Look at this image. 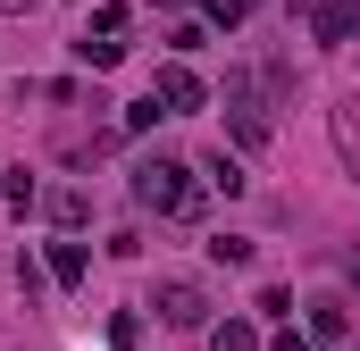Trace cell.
<instances>
[{"label": "cell", "instance_id": "obj_16", "mask_svg": "<svg viewBox=\"0 0 360 351\" xmlns=\"http://www.w3.org/2000/svg\"><path fill=\"white\" fill-rule=\"evenodd\" d=\"M109 343H117V351L143 343V310H109Z\"/></svg>", "mask_w": 360, "mask_h": 351}, {"label": "cell", "instance_id": "obj_20", "mask_svg": "<svg viewBox=\"0 0 360 351\" xmlns=\"http://www.w3.org/2000/svg\"><path fill=\"white\" fill-rule=\"evenodd\" d=\"M25 8H34V0H0V17H25Z\"/></svg>", "mask_w": 360, "mask_h": 351}, {"label": "cell", "instance_id": "obj_8", "mask_svg": "<svg viewBox=\"0 0 360 351\" xmlns=\"http://www.w3.org/2000/svg\"><path fill=\"white\" fill-rule=\"evenodd\" d=\"M201 184H210V192H226V201H235V192H243V184H252V176H243V159H226V151H210V159H201Z\"/></svg>", "mask_w": 360, "mask_h": 351}, {"label": "cell", "instance_id": "obj_11", "mask_svg": "<svg viewBox=\"0 0 360 351\" xmlns=\"http://www.w3.org/2000/svg\"><path fill=\"white\" fill-rule=\"evenodd\" d=\"M0 201H8L17 218H25V209H42V184H34L25 168H8V176H0Z\"/></svg>", "mask_w": 360, "mask_h": 351}, {"label": "cell", "instance_id": "obj_21", "mask_svg": "<svg viewBox=\"0 0 360 351\" xmlns=\"http://www.w3.org/2000/svg\"><path fill=\"white\" fill-rule=\"evenodd\" d=\"M352 284H360V251H352Z\"/></svg>", "mask_w": 360, "mask_h": 351}, {"label": "cell", "instance_id": "obj_5", "mask_svg": "<svg viewBox=\"0 0 360 351\" xmlns=\"http://www.w3.org/2000/svg\"><path fill=\"white\" fill-rule=\"evenodd\" d=\"M310 34L327 51H352L360 42V0H310Z\"/></svg>", "mask_w": 360, "mask_h": 351}, {"label": "cell", "instance_id": "obj_2", "mask_svg": "<svg viewBox=\"0 0 360 351\" xmlns=\"http://www.w3.org/2000/svg\"><path fill=\"white\" fill-rule=\"evenodd\" d=\"M226 126H235V143H243V151H260V143H269V92H260V76H243V67L226 76Z\"/></svg>", "mask_w": 360, "mask_h": 351}, {"label": "cell", "instance_id": "obj_17", "mask_svg": "<svg viewBox=\"0 0 360 351\" xmlns=\"http://www.w3.org/2000/svg\"><path fill=\"white\" fill-rule=\"evenodd\" d=\"M210 260H218V267H252V243H243V234H218Z\"/></svg>", "mask_w": 360, "mask_h": 351}, {"label": "cell", "instance_id": "obj_10", "mask_svg": "<svg viewBox=\"0 0 360 351\" xmlns=\"http://www.w3.org/2000/svg\"><path fill=\"white\" fill-rule=\"evenodd\" d=\"M42 267H51V284H84V243H51V260H42Z\"/></svg>", "mask_w": 360, "mask_h": 351}, {"label": "cell", "instance_id": "obj_13", "mask_svg": "<svg viewBox=\"0 0 360 351\" xmlns=\"http://www.w3.org/2000/svg\"><path fill=\"white\" fill-rule=\"evenodd\" d=\"M126 25H134V8H126V0H101L84 34H109V42H126Z\"/></svg>", "mask_w": 360, "mask_h": 351}, {"label": "cell", "instance_id": "obj_18", "mask_svg": "<svg viewBox=\"0 0 360 351\" xmlns=\"http://www.w3.org/2000/svg\"><path fill=\"white\" fill-rule=\"evenodd\" d=\"M201 8H210V25H243L252 17V0H201Z\"/></svg>", "mask_w": 360, "mask_h": 351}, {"label": "cell", "instance_id": "obj_1", "mask_svg": "<svg viewBox=\"0 0 360 351\" xmlns=\"http://www.w3.org/2000/svg\"><path fill=\"white\" fill-rule=\"evenodd\" d=\"M134 201H143V209H160V218H176V226H193V218L210 209V184L184 168V159L151 151V159H134Z\"/></svg>", "mask_w": 360, "mask_h": 351}, {"label": "cell", "instance_id": "obj_14", "mask_svg": "<svg viewBox=\"0 0 360 351\" xmlns=\"http://www.w3.org/2000/svg\"><path fill=\"white\" fill-rule=\"evenodd\" d=\"M210 351H260L252 318H226V326H210Z\"/></svg>", "mask_w": 360, "mask_h": 351}, {"label": "cell", "instance_id": "obj_3", "mask_svg": "<svg viewBox=\"0 0 360 351\" xmlns=\"http://www.w3.org/2000/svg\"><path fill=\"white\" fill-rule=\"evenodd\" d=\"M151 310H160L168 326H184V335H201V326H210V293H201V284H184V276L160 284V301H151Z\"/></svg>", "mask_w": 360, "mask_h": 351}, {"label": "cell", "instance_id": "obj_7", "mask_svg": "<svg viewBox=\"0 0 360 351\" xmlns=\"http://www.w3.org/2000/svg\"><path fill=\"white\" fill-rule=\"evenodd\" d=\"M42 218H51V226H84V218H92V201L76 192V184H59V192H42Z\"/></svg>", "mask_w": 360, "mask_h": 351}, {"label": "cell", "instance_id": "obj_6", "mask_svg": "<svg viewBox=\"0 0 360 351\" xmlns=\"http://www.w3.org/2000/svg\"><path fill=\"white\" fill-rule=\"evenodd\" d=\"M302 318H310V343H344V335H352V301H344V293H319V301H302Z\"/></svg>", "mask_w": 360, "mask_h": 351}, {"label": "cell", "instance_id": "obj_12", "mask_svg": "<svg viewBox=\"0 0 360 351\" xmlns=\"http://www.w3.org/2000/svg\"><path fill=\"white\" fill-rule=\"evenodd\" d=\"M168 109H160V92H143V100H126V117H117V134H151Z\"/></svg>", "mask_w": 360, "mask_h": 351}, {"label": "cell", "instance_id": "obj_19", "mask_svg": "<svg viewBox=\"0 0 360 351\" xmlns=\"http://www.w3.org/2000/svg\"><path fill=\"white\" fill-rule=\"evenodd\" d=\"M276 351H327V343H302V335H276Z\"/></svg>", "mask_w": 360, "mask_h": 351}, {"label": "cell", "instance_id": "obj_15", "mask_svg": "<svg viewBox=\"0 0 360 351\" xmlns=\"http://www.w3.org/2000/svg\"><path fill=\"white\" fill-rule=\"evenodd\" d=\"M76 59H84V67H117V59H126V42H109V34H84V42H76Z\"/></svg>", "mask_w": 360, "mask_h": 351}, {"label": "cell", "instance_id": "obj_4", "mask_svg": "<svg viewBox=\"0 0 360 351\" xmlns=\"http://www.w3.org/2000/svg\"><path fill=\"white\" fill-rule=\"evenodd\" d=\"M151 92H160V109H168V117H193V109L210 100V84H201V76H193L184 59H168V67L151 76Z\"/></svg>", "mask_w": 360, "mask_h": 351}, {"label": "cell", "instance_id": "obj_9", "mask_svg": "<svg viewBox=\"0 0 360 351\" xmlns=\"http://www.w3.org/2000/svg\"><path fill=\"white\" fill-rule=\"evenodd\" d=\"M327 126H335V151H344V168L360 176V100H344V109H335Z\"/></svg>", "mask_w": 360, "mask_h": 351}]
</instances>
